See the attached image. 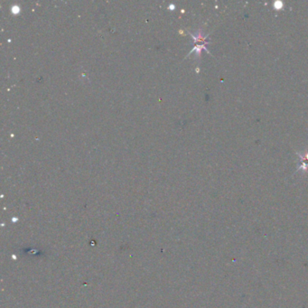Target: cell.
Segmentation results:
<instances>
[{
    "instance_id": "cell-1",
    "label": "cell",
    "mask_w": 308,
    "mask_h": 308,
    "mask_svg": "<svg viewBox=\"0 0 308 308\" xmlns=\"http://www.w3.org/2000/svg\"><path fill=\"white\" fill-rule=\"evenodd\" d=\"M283 7V3L282 2H276L275 3V8L276 9H280V8H282Z\"/></svg>"
}]
</instances>
